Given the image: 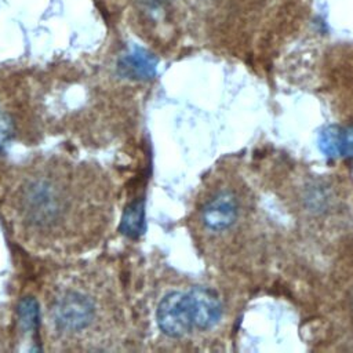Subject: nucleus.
Returning a JSON list of instances; mask_svg holds the SVG:
<instances>
[{"label": "nucleus", "mask_w": 353, "mask_h": 353, "mask_svg": "<svg viewBox=\"0 0 353 353\" xmlns=\"http://www.w3.org/2000/svg\"><path fill=\"white\" fill-rule=\"evenodd\" d=\"M17 236L40 251L70 252L91 245L108 223L106 182L83 164L48 160L29 168L8 194Z\"/></svg>", "instance_id": "f257e3e1"}, {"label": "nucleus", "mask_w": 353, "mask_h": 353, "mask_svg": "<svg viewBox=\"0 0 353 353\" xmlns=\"http://www.w3.org/2000/svg\"><path fill=\"white\" fill-rule=\"evenodd\" d=\"M110 291L85 276H72L61 281L47 299L46 321L57 342L97 349L109 342L117 328L116 305Z\"/></svg>", "instance_id": "f03ea898"}, {"label": "nucleus", "mask_w": 353, "mask_h": 353, "mask_svg": "<svg viewBox=\"0 0 353 353\" xmlns=\"http://www.w3.org/2000/svg\"><path fill=\"white\" fill-rule=\"evenodd\" d=\"M156 321L159 330L174 339L197 331L190 290L172 291L164 295L156 309Z\"/></svg>", "instance_id": "7ed1b4c3"}, {"label": "nucleus", "mask_w": 353, "mask_h": 353, "mask_svg": "<svg viewBox=\"0 0 353 353\" xmlns=\"http://www.w3.org/2000/svg\"><path fill=\"white\" fill-rule=\"evenodd\" d=\"M240 204L229 189H218L203 199L196 211V222L208 234H221L229 230L239 219Z\"/></svg>", "instance_id": "20e7f679"}, {"label": "nucleus", "mask_w": 353, "mask_h": 353, "mask_svg": "<svg viewBox=\"0 0 353 353\" xmlns=\"http://www.w3.org/2000/svg\"><path fill=\"white\" fill-rule=\"evenodd\" d=\"M320 150L331 159H353V125L341 127L336 124L325 127L319 137Z\"/></svg>", "instance_id": "39448f33"}, {"label": "nucleus", "mask_w": 353, "mask_h": 353, "mask_svg": "<svg viewBox=\"0 0 353 353\" xmlns=\"http://www.w3.org/2000/svg\"><path fill=\"white\" fill-rule=\"evenodd\" d=\"M157 59L141 47H134L119 62V70L130 79H150L156 73Z\"/></svg>", "instance_id": "423d86ee"}, {"label": "nucleus", "mask_w": 353, "mask_h": 353, "mask_svg": "<svg viewBox=\"0 0 353 353\" xmlns=\"http://www.w3.org/2000/svg\"><path fill=\"white\" fill-rule=\"evenodd\" d=\"M142 214H143L142 205L135 204L131 208H128L127 215H125V218L123 219V223H121V228L127 234L137 236L141 232V228H142V223H143Z\"/></svg>", "instance_id": "0eeeda50"}]
</instances>
